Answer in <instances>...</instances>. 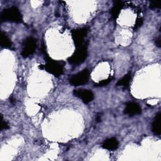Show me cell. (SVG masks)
Segmentation results:
<instances>
[{
  "mask_svg": "<svg viewBox=\"0 0 161 161\" xmlns=\"http://www.w3.org/2000/svg\"><path fill=\"white\" fill-rule=\"evenodd\" d=\"M87 56V45L86 43L76 47L74 53L68 58V62L72 65H79L82 64Z\"/></svg>",
  "mask_w": 161,
  "mask_h": 161,
  "instance_id": "obj_3",
  "label": "cell"
},
{
  "mask_svg": "<svg viewBox=\"0 0 161 161\" xmlns=\"http://www.w3.org/2000/svg\"><path fill=\"white\" fill-rule=\"evenodd\" d=\"M0 44L3 48H9L11 47V45H12V43L9 40V38L3 32L1 33Z\"/></svg>",
  "mask_w": 161,
  "mask_h": 161,
  "instance_id": "obj_12",
  "label": "cell"
},
{
  "mask_svg": "<svg viewBox=\"0 0 161 161\" xmlns=\"http://www.w3.org/2000/svg\"><path fill=\"white\" fill-rule=\"evenodd\" d=\"M64 62L54 60L47 56L46 58V64L43 65V68L50 74L55 76H60L64 72Z\"/></svg>",
  "mask_w": 161,
  "mask_h": 161,
  "instance_id": "obj_1",
  "label": "cell"
},
{
  "mask_svg": "<svg viewBox=\"0 0 161 161\" xmlns=\"http://www.w3.org/2000/svg\"><path fill=\"white\" fill-rule=\"evenodd\" d=\"M87 33V29L86 28H82L72 31V37L75 47L82 45L85 43L84 38Z\"/></svg>",
  "mask_w": 161,
  "mask_h": 161,
  "instance_id": "obj_6",
  "label": "cell"
},
{
  "mask_svg": "<svg viewBox=\"0 0 161 161\" xmlns=\"http://www.w3.org/2000/svg\"><path fill=\"white\" fill-rule=\"evenodd\" d=\"M118 141L115 138H108L103 143L102 147L104 149L109 150H114L118 147Z\"/></svg>",
  "mask_w": 161,
  "mask_h": 161,
  "instance_id": "obj_10",
  "label": "cell"
},
{
  "mask_svg": "<svg viewBox=\"0 0 161 161\" xmlns=\"http://www.w3.org/2000/svg\"><path fill=\"white\" fill-rule=\"evenodd\" d=\"M111 80V79H105V80H103L101 81H100L99 82H98L96 84V86H100V87L101 86V87L104 86L108 84Z\"/></svg>",
  "mask_w": 161,
  "mask_h": 161,
  "instance_id": "obj_14",
  "label": "cell"
},
{
  "mask_svg": "<svg viewBox=\"0 0 161 161\" xmlns=\"http://www.w3.org/2000/svg\"><path fill=\"white\" fill-rule=\"evenodd\" d=\"M124 113L129 116H135L140 114L142 113V109L137 103L128 102L126 104Z\"/></svg>",
  "mask_w": 161,
  "mask_h": 161,
  "instance_id": "obj_8",
  "label": "cell"
},
{
  "mask_svg": "<svg viewBox=\"0 0 161 161\" xmlns=\"http://www.w3.org/2000/svg\"><path fill=\"white\" fill-rule=\"evenodd\" d=\"M131 75L130 73H128V74H126V75H125L121 79H120L116 85L118 86H121V87H127L130 83V81H131Z\"/></svg>",
  "mask_w": 161,
  "mask_h": 161,
  "instance_id": "obj_11",
  "label": "cell"
},
{
  "mask_svg": "<svg viewBox=\"0 0 161 161\" xmlns=\"http://www.w3.org/2000/svg\"><path fill=\"white\" fill-rule=\"evenodd\" d=\"M89 72L87 69H84L81 72L73 75L69 79L70 83L74 86L84 85L88 82Z\"/></svg>",
  "mask_w": 161,
  "mask_h": 161,
  "instance_id": "obj_5",
  "label": "cell"
},
{
  "mask_svg": "<svg viewBox=\"0 0 161 161\" xmlns=\"http://www.w3.org/2000/svg\"><path fill=\"white\" fill-rule=\"evenodd\" d=\"M155 43H156V45H157L158 47H160V38H158V39L156 40Z\"/></svg>",
  "mask_w": 161,
  "mask_h": 161,
  "instance_id": "obj_17",
  "label": "cell"
},
{
  "mask_svg": "<svg viewBox=\"0 0 161 161\" xmlns=\"http://www.w3.org/2000/svg\"><path fill=\"white\" fill-rule=\"evenodd\" d=\"M75 96L80 98L83 103L87 104L91 102L94 98V94L90 90L78 89L74 90L73 92Z\"/></svg>",
  "mask_w": 161,
  "mask_h": 161,
  "instance_id": "obj_7",
  "label": "cell"
},
{
  "mask_svg": "<svg viewBox=\"0 0 161 161\" xmlns=\"http://www.w3.org/2000/svg\"><path fill=\"white\" fill-rule=\"evenodd\" d=\"M160 7V2H151L150 4V8L151 9H156Z\"/></svg>",
  "mask_w": 161,
  "mask_h": 161,
  "instance_id": "obj_15",
  "label": "cell"
},
{
  "mask_svg": "<svg viewBox=\"0 0 161 161\" xmlns=\"http://www.w3.org/2000/svg\"><path fill=\"white\" fill-rule=\"evenodd\" d=\"M21 55L23 57L26 58L32 55L36 48V40L33 37L26 38L22 45Z\"/></svg>",
  "mask_w": 161,
  "mask_h": 161,
  "instance_id": "obj_4",
  "label": "cell"
},
{
  "mask_svg": "<svg viewBox=\"0 0 161 161\" xmlns=\"http://www.w3.org/2000/svg\"><path fill=\"white\" fill-rule=\"evenodd\" d=\"M9 128V126L8 125V123L6 121H1V130H6Z\"/></svg>",
  "mask_w": 161,
  "mask_h": 161,
  "instance_id": "obj_16",
  "label": "cell"
},
{
  "mask_svg": "<svg viewBox=\"0 0 161 161\" xmlns=\"http://www.w3.org/2000/svg\"><path fill=\"white\" fill-rule=\"evenodd\" d=\"M152 132L157 135H160L161 133V114L160 112H158L152 123Z\"/></svg>",
  "mask_w": 161,
  "mask_h": 161,
  "instance_id": "obj_9",
  "label": "cell"
},
{
  "mask_svg": "<svg viewBox=\"0 0 161 161\" xmlns=\"http://www.w3.org/2000/svg\"><path fill=\"white\" fill-rule=\"evenodd\" d=\"M122 6H123V5H122L121 1H116V4L112 8L111 12L112 16L114 19H116L118 16Z\"/></svg>",
  "mask_w": 161,
  "mask_h": 161,
  "instance_id": "obj_13",
  "label": "cell"
},
{
  "mask_svg": "<svg viewBox=\"0 0 161 161\" xmlns=\"http://www.w3.org/2000/svg\"><path fill=\"white\" fill-rule=\"evenodd\" d=\"M2 21L20 23L22 21V16L19 10L15 6H11L4 9L1 15Z\"/></svg>",
  "mask_w": 161,
  "mask_h": 161,
  "instance_id": "obj_2",
  "label": "cell"
}]
</instances>
